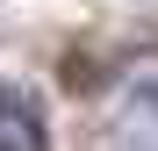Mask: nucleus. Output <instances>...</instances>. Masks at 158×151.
<instances>
[{
	"label": "nucleus",
	"instance_id": "1",
	"mask_svg": "<svg viewBox=\"0 0 158 151\" xmlns=\"http://www.w3.org/2000/svg\"><path fill=\"white\" fill-rule=\"evenodd\" d=\"M0 151H50V122L22 86H0Z\"/></svg>",
	"mask_w": 158,
	"mask_h": 151
}]
</instances>
